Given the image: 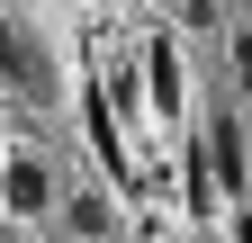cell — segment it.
I'll list each match as a JSON object with an SVG mask.
<instances>
[{"label":"cell","instance_id":"4","mask_svg":"<svg viewBox=\"0 0 252 243\" xmlns=\"http://www.w3.org/2000/svg\"><path fill=\"white\" fill-rule=\"evenodd\" d=\"M207 171L225 180V189H243V135H234V126H216V135H207Z\"/></svg>","mask_w":252,"mask_h":243},{"label":"cell","instance_id":"3","mask_svg":"<svg viewBox=\"0 0 252 243\" xmlns=\"http://www.w3.org/2000/svg\"><path fill=\"white\" fill-rule=\"evenodd\" d=\"M144 72H153V108H180V54H171V36H153Z\"/></svg>","mask_w":252,"mask_h":243},{"label":"cell","instance_id":"6","mask_svg":"<svg viewBox=\"0 0 252 243\" xmlns=\"http://www.w3.org/2000/svg\"><path fill=\"white\" fill-rule=\"evenodd\" d=\"M234 243H252V216H234Z\"/></svg>","mask_w":252,"mask_h":243},{"label":"cell","instance_id":"5","mask_svg":"<svg viewBox=\"0 0 252 243\" xmlns=\"http://www.w3.org/2000/svg\"><path fill=\"white\" fill-rule=\"evenodd\" d=\"M234 72H243V90H252V36H234Z\"/></svg>","mask_w":252,"mask_h":243},{"label":"cell","instance_id":"7","mask_svg":"<svg viewBox=\"0 0 252 243\" xmlns=\"http://www.w3.org/2000/svg\"><path fill=\"white\" fill-rule=\"evenodd\" d=\"M0 162H9V153H0Z\"/></svg>","mask_w":252,"mask_h":243},{"label":"cell","instance_id":"2","mask_svg":"<svg viewBox=\"0 0 252 243\" xmlns=\"http://www.w3.org/2000/svg\"><path fill=\"white\" fill-rule=\"evenodd\" d=\"M0 198H9L18 216H36V207L54 198V180H45V162H27V153H18V162H0Z\"/></svg>","mask_w":252,"mask_h":243},{"label":"cell","instance_id":"1","mask_svg":"<svg viewBox=\"0 0 252 243\" xmlns=\"http://www.w3.org/2000/svg\"><path fill=\"white\" fill-rule=\"evenodd\" d=\"M0 81H9L18 99L54 108V63H45V45L27 36V27H0Z\"/></svg>","mask_w":252,"mask_h":243}]
</instances>
